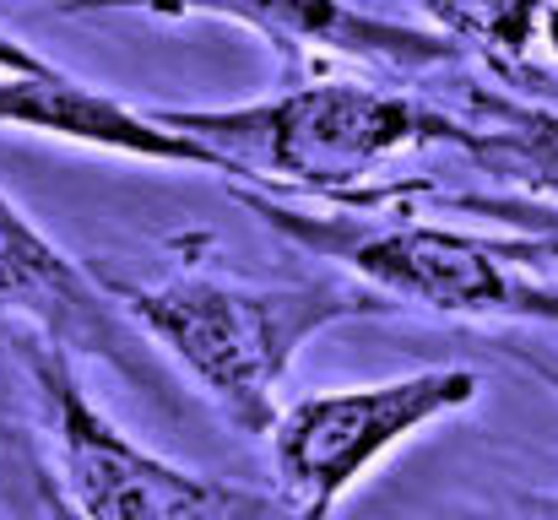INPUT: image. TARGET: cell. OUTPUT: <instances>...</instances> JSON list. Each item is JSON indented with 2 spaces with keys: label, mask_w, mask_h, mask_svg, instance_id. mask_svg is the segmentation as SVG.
I'll return each instance as SVG.
<instances>
[{
  "label": "cell",
  "mask_w": 558,
  "mask_h": 520,
  "mask_svg": "<svg viewBox=\"0 0 558 520\" xmlns=\"http://www.w3.org/2000/svg\"><path fill=\"white\" fill-rule=\"evenodd\" d=\"M109 282V277H104ZM120 310L163 347L201 396L244 434L271 439L277 390L299 347L337 321H374L396 304L364 282H228V277H174L158 288L109 282Z\"/></svg>",
  "instance_id": "cell-1"
},
{
  "label": "cell",
  "mask_w": 558,
  "mask_h": 520,
  "mask_svg": "<svg viewBox=\"0 0 558 520\" xmlns=\"http://www.w3.org/2000/svg\"><path fill=\"white\" fill-rule=\"evenodd\" d=\"M153 120L206 142L211 153H222L228 164H239L271 190L326 195L342 211L396 201L369 190V179L390 158L412 147L461 153L472 136V125L445 114L439 104L369 87V82H310L233 109H158Z\"/></svg>",
  "instance_id": "cell-2"
},
{
  "label": "cell",
  "mask_w": 558,
  "mask_h": 520,
  "mask_svg": "<svg viewBox=\"0 0 558 520\" xmlns=\"http://www.w3.org/2000/svg\"><path fill=\"white\" fill-rule=\"evenodd\" d=\"M239 201L288 244L348 266L369 293L390 304H417L461 321H532V299L543 282L521 277L499 239L461 233L417 217H369V211H304L266 190H239Z\"/></svg>",
  "instance_id": "cell-3"
},
{
  "label": "cell",
  "mask_w": 558,
  "mask_h": 520,
  "mask_svg": "<svg viewBox=\"0 0 558 520\" xmlns=\"http://www.w3.org/2000/svg\"><path fill=\"white\" fill-rule=\"evenodd\" d=\"M44 418H49V445L60 461V483L82 520H293L282 499L217 483L185 472L153 450H142L131 434H120L76 385L71 358L54 347L33 342L27 352Z\"/></svg>",
  "instance_id": "cell-4"
},
{
  "label": "cell",
  "mask_w": 558,
  "mask_h": 520,
  "mask_svg": "<svg viewBox=\"0 0 558 520\" xmlns=\"http://www.w3.org/2000/svg\"><path fill=\"white\" fill-rule=\"evenodd\" d=\"M483 379L472 368H423L385 385L315 390L282 407L271 428V467L293 510H331L385 450L417 428L472 407Z\"/></svg>",
  "instance_id": "cell-5"
},
{
  "label": "cell",
  "mask_w": 558,
  "mask_h": 520,
  "mask_svg": "<svg viewBox=\"0 0 558 520\" xmlns=\"http://www.w3.org/2000/svg\"><path fill=\"white\" fill-rule=\"evenodd\" d=\"M0 310L27 321L38 342L65 358H98L125 385L147 390L163 412H185L180 374L158 358L153 337L120 310L104 277L65 255L5 190H0Z\"/></svg>",
  "instance_id": "cell-6"
},
{
  "label": "cell",
  "mask_w": 558,
  "mask_h": 520,
  "mask_svg": "<svg viewBox=\"0 0 558 520\" xmlns=\"http://www.w3.org/2000/svg\"><path fill=\"white\" fill-rule=\"evenodd\" d=\"M0 125L38 131V136H54V142H76V147H93V153L142 158V164H185V169L250 179L239 164H228L222 153H211L206 142L158 125L153 114H136L131 104H120V98H109V93L65 76V71L0 76Z\"/></svg>",
  "instance_id": "cell-7"
},
{
  "label": "cell",
  "mask_w": 558,
  "mask_h": 520,
  "mask_svg": "<svg viewBox=\"0 0 558 520\" xmlns=\"http://www.w3.org/2000/svg\"><path fill=\"white\" fill-rule=\"evenodd\" d=\"M158 16H206V22H233L282 44H304V49H331L342 60H364L390 76H428L456 65L466 49L439 33L434 22H401L385 11H353V5H326V0H250V5H180V11H158Z\"/></svg>",
  "instance_id": "cell-8"
},
{
  "label": "cell",
  "mask_w": 558,
  "mask_h": 520,
  "mask_svg": "<svg viewBox=\"0 0 558 520\" xmlns=\"http://www.w3.org/2000/svg\"><path fill=\"white\" fill-rule=\"evenodd\" d=\"M466 104H472V136L461 153L477 169L532 190H558V109L477 87H466Z\"/></svg>",
  "instance_id": "cell-9"
},
{
  "label": "cell",
  "mask_w": 558,
  "mask_h": 520,
  "mask_svg": "<svg viewBox=\"0 0 558 520\" xmlns=\"http://www.w3.org/2000/svg\"><path fill=\"white\" fill-rule=\"evenodd\" d=\"M445 206L477 211V217H494V222L515 228L510 239H499L510 266H558V206H548V201H526V195H450Z\"/></svg>",
  "instance_id": "cell-10"
},
{
  "label": "cell",
  "mask_w": 558,
  "mask_h": 520,
  "mask_svg": "<svg viewBox=\"0 0 558 520\" xmlns=\"http://www.w3.org/2000/svg\"><path fill=\"white\" fill-rule=\"evenodd\" d=\"M44 71H54L49 60H38L27 44H16L11 33H0V76H44Z\"/></svg>",
  "instance_id": "cell-11"
},
{
  "label": "cell",
  "mask_w": 558,
  "mask_h": 520,
  "mask_svg": "<svg viewBox=\"0 0 558 520\" xmlns=\"http://www.w3.org/2000/svg\"><path fill=\"white\" fill-rule=\"evenodd\" d=\"M543 49L558 55V5H543Z\"/></svg>",
  "instance_id": "cell-12"
},
{
  "label": "cell",
  "mask_w": 558,
  "mask_h": 520,
  "mask_svg": "<svg viewBox=\"0 0 558 520\" xmlns=\"http://www.w3.org/2000/svg\"><path fill=\"white\" fill-rule=\"evenodd\" d=\"M293 520H331V510H299Z\"/></svg>",
  "instance_id": "cell-13"
}]
</instances>
